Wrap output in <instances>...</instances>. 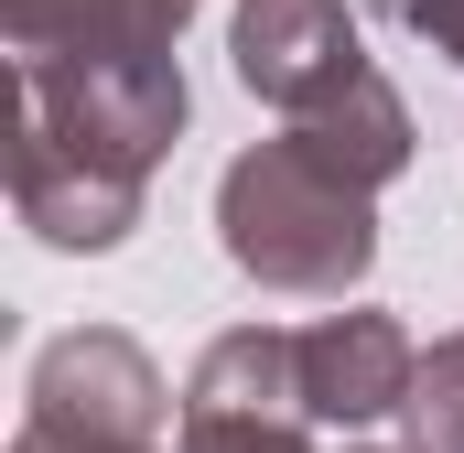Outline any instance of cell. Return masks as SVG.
I'll use <instances>...</instances> for the list:
<instances>
[{
	"label": "cell",
	"instance_id": "cell-5",
	"mask_svg": "<svg viewBox=\"0 0 464 453\" xmlns=\"http://www.w3.org/2000/svg\"><path fill=\"white\" fill-rule=\"evenodd\" d=\"M411 378L421 356L389 313H324L314 335H292V389H303V421H378V410H411Z\"/></svg>",
	"mask_w": 464,
	"mask_h": 453
},
{
	"label": "cell",
	"instance_id": "cell-7",
	"mask_svg": "<svg viewBox=\"0 0 464 453\" xmlns=\"http://www.w3.org/2000/svg\"><path fill=\"white\" fill-rule=\"evenodd\" d=\"M400 421H411V443H421V453H464V335L421 356V378H411V410H400Z\"/></svg>",
	"mask_w": 464,
	"mask_h": 453
},
{
	"label": "cell",
	"instance_id": "cell-1",
	"mask_svg": "<svg viewBox=\"0 0 464 453\" xmlns=\"http://www.w3.org/2000/svg\"><path fill=\"white\" fill-rule=\"evenodd\" d=\"M184 130L173 54H44L22 65V151L11 195L54 248H109L140 217L151 162Z\"/></svg>",
	"mask_w": 464,
	"mask_h": 453
},
{
	"label": "cell",
	"instance_id": "cell-2",
	"mask_svg": "<svg viewBox=\"0 0 464 453\" xmlns=\"http://www.w3.org/2000/svg\"><path fill=\"white\" fill-rule=\"evenodd\" d=\"M217 226H227V259L248 281H270V292H346L378 259L367 184H346L335 162H314L303 140H259L248 162H227Z\"/></svg>",
	"mask_w": 464,
	"mask_h": 453
},
{
	"label": "cell",
	"instance_id": "cell-3",
	"mask_svg": "<svg viewBox=\"0 0 464 453\" xmlns=\"http://www.w3.org/2000/svg\"><path fill=\"white\" fill-rule=\"evenodd\" d=\"M33 421L98 453H162V378L130 335H65L33 367Z\"/></svg>",
	"mask_w": 464,
	"mask_h": 453
},
{
	"label": "cell",
	"instance_id": "cell-6",
	"mask_svg": "<svg viewBox=\"0 0 464 453\" xmlns=\"http://www.w3.org/2000/svg\"><path fill=\"white\" fill-rule=\"evenodd\" d=\"M0 11L22 65H44V54H173L195 0H0Z\"/></svg>",
	"mask_w": 464,
	"mask_h": 453
},
{
	"label": "cell",
	"instance_id": "cell-4",
	"mask_svg": "<svg viewBox=\"0 0 464 453\" xmlns=\"http://www.w3.org/2000/svg\"><path fill=\"white\" fill-rule=\"evenodd\" d=\"M237 76H248V98H270V109H292V119L335 109L367 76L356 11L346 0H248L237 11Z\"/></svg>",
	"mask_w": 464,
	"mask_h": 453
}]
</instances>
